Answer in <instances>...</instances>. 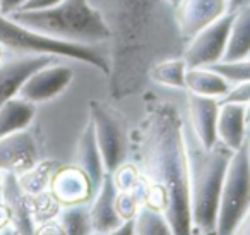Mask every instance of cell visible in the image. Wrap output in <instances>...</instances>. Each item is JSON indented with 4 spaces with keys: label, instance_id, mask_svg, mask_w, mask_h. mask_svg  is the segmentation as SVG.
<instances>
[{
    "label": "cell",
    "instance_id": "obj_1",
    "mask_svg": "<svg viewBox=\"0 0 250 235\" xmlns=\"http://www.w3.org/2000/svg\"><path fill=\"white\" fill-rule=\"evenodd\" d=\"M110 31L108 93L115 101L136 96L156 62L180 57L185 42L167 0H89Z\"/></svg>",
    "mask_w": 250,
    "mask_h": 235
},
{
    "label": "cell",
    "instance_id": "obj_2",
    "mask_svg": "<svg viewBox=\"0 0 250 235\" xmlns=\"http://www.w3.org/2000/svg\"><path fill=\"white\" fill-rule=\"evenodd\" d=\"M137 166L147 179L146 203L167 214L171 232L192 234L184 117L170 101H151L134 134Z\"/></svg>",
    "mask_w": 250,
    "mask_h": 235
},
{
    "label": "cell",
    "instance_id": "obj_3",
    "mask_svg": "<svg viewBox=\"0 0 250 235\" xmlns=\"http://www.w3.org/2000/svg\"><path fill=\"white\" fill-rule=\"evenodd\" d=\"M184 139L187 151L192 234H216L219 196L233 149L221 141L212 148H204L187 118H184Z\"/></svg>",
    "mask_w": 250,
    "mask_h": 235
},
{
    "label": "cell",
    "instance_id": "obj_4",
    "mask_svg": "<svg viewBox=\"0 0 250 235\" xmlns=\"http://www.w3.org/2000/svg\"><path fill=\"white\" fill-rule=\"evenodd\" d=\"M11 18L28 28L63 42L96 47L110 40V31L103 16L89 0H62L48 9L16 11Z\"/></svg>",
    "mask_w": 250,
    "mask_h": 235
},
{
    "label": "cell",
    "instance_id": "obj_5",
    "mask_svg": "<svg viewBox=\"0 0 250 235\" xmlns=\"http://www.w3.org/2000/svg\"><path fill=\"white\" fill-rule=\"evenodd\" d=\"M0 45L5 50H12L18 53H43V55L74 59L77 62L89 64L104 76H108L110 72L108 55L98 52L94 47L52 38L21 24L5 14H0Z\"/></svg>",
    "mask_w": 250,
    "mask_h": 235
},
{
    "label": "cell",
    "instance_id": "obj_6",
    "mask_svg": "<svg viewBox=\"0 0 250 235\" xmlns=\"http://www.w3.org/2000/svg\"><path fill=\"white\" fill-rule=\"evenodd\" d=\"M250 206V162L245 144L233 151L219 196L216 234H235L236 225Z\"/></svg>",
    "mask_w": 250,
    "mask_h": 235
},
{
    "label": "cell",
    "instance_id": "obj_7",
    "mask_svg": "<svg viewBox=\"0 0 250 235\" xmlns=\"http://www.w3.org/2000/svg\"><path fill=\"white\" fill-rule=\"evenodd\" d=\"M233 16L235 12H226L188 40L182 52L187 67H209L216 62H221L228 43Z\"/></svg>",
    "mask_w": 250,
    "mask_h": 235
},
{
    "label": "cell",
    "instance_id": "obj_8",
    "mask_svg": "<svg viewBox=\"0 0 250 235\" xmlns=\"http://www.w3.org/2000/svg\"><path fill=\"white\" fill-rule=\"evenodd\" d=\"M89 120L100 146L106 172H113L125 160V136L118 118L113 112L100 101L89 103Z\"/></svg>",
    "mask_w": 250,
    "mask_h": 235
},
{
    "label": "cell",
    "instance_id": "obj_9",
    "mask_svg": "<svg viewBox=\"0 0 250 235\" xmlns=\"http://www.w3.org/2000/svg\"><path fill=\"white\" fill-rule=\"evenodd\" d=\"M74 79V70L69 66L55 62L46 64L31 74L22 83L18 96L31 101V103H43L59 96Z\"/></svg>",
    "mask_w": 250,
    "mask_h": 235
},
{
    "label": "cell",
    "instance_id": "obj_10",
    "mask_svg": "<svg viewBox=\"0 0 250 235\" xmlns=\"http://www.w3.org/2000/svg\"><path fill=\"white\" fill-rule=\"evenodd\" d=\"M48 189L60 206L89 203L96 192L93 180L79 165H65L53 170Z\"/></svg>",
    "mask_w": 250,
    "mask_h": 235
},
{
    "label": "cell",
    "instance_id": "obj_11",
    "mask_svg": "<svg viewBox=\"0 0 250 235\" xmlns=\"http://www.w3.org/2000/svg\"><path fill=\"white\" fill-rule=\"evenodd\" d=\"M228 12V0H180L175 19L185 42Z\"/></svg>",
    "mask_w": 250,
    "mask_h": 235
},
{
    "label": "cell",
    "instance_id": "obj_12",
    "mask_svg": "<svg viewBox=\"0 0 250 235\" xmlns=\"http://www.w3.org/2000/svg\"><path fill=\"white\" fill-rule=\"evenodd\" d=\"M55 59L57 57L43 55V53H21L14 59L2 60L0 62V105L18 96L22 83L40 67L55 62Z\"/></svg>",
    "mask_w": 250,
    "mask_h": 235
},
{
    "label": "cell",
    "instance_id": "obj_13",
    "mask_svg": "<svg viewBox=\"0 0 250 235\" xmlns=\"http://www.w3.org/2000/svg\"><path fill=\"white\" fill-rule=\"evenodd\" d=\"M38 163V148L28 131H18L0 138V172L21 173Z\"/></svg>",
    "mask_w": 250,
    "mask_h": 235
},
{
    "label": "cell",
    "instance_id": "obj_14",
    "mask_svg": "<svg viewBox=\"0 0 250 235\" xmlns=\"http://www.w3.org/2000/svg\"><path fill=\"white\" fill-rule=\"evenodd\" d=\"M219 100L211 96L187 93V122L204 148L218 142Z\"/></svg>",
    "mask_w": 250,
    "mask_h": 235
},
{
    "label": "cell",
    "instance_id": "obj_15",
    "mask_svg": "<svg viewBox=\"0 0 250 235\" xmlns=\"http://www.w3.org/2000/svg\"><path fill=\"white\" fill-rule=\"evenodd\" d=\"M117 187L108 172L101 182L100 189L94 192L89 206L91 230L93 234H113L115 228L120 225V216L117 213Z\"/></svg>",
    "mask_w": 250,
    "mask_h": 235
},
{
    "label": "cell",
    "instance_id": "obj_16",
    "mask_svg": "<svg viewBox=\"0 0 250 235\" xmlns=\"http://www.w3.org/2000/svg\"><path fill=\"white\" fill-rule=\"evenodd\" d=\"M247 115L245 105L219 103L218 114V141L236 151L245 142Z\"/></svg>",
    "mask_w": 250,
    "mask_h": 235
},
{
    "label": "cell",
    "instance_id": "obj_17",
    "mask_svg": "<svg viewBox=\"0 0 250 235\" xmlns=\"http://www.w3.org/2000/svg\"><path fill=\"white\" fill-rule=\"evenodd\" d=\"M77 165L89 175L93 180L94 189H100L101 182H103L104 175H106V168H104L103 156H101L100 146H98L96 136H94V129L91 120L86 124L83 134L79 138V144H77Z\"/></svg>",
    "mask_w": 250,
    "mask_h": 235
},
{
    "label": "cell",
    "instance_id": "obj_18",
    "mask_svg": "<svg viewBox=\"0 0 250 235\" xmlns=\"http://www.w3.org/2000/svg\"><path fill=\"white\" fill-rule=\"evenodd\" d=\"M233 84L212 67H187L185 72V91L187 93L211 96L221 100Z\"/></svg>",
    "mask_w": 250,
    "mask_h": 235
},
{
    "label": "cell",
    "instance_id": "obj_19",
    "mask_svg": "<svg viewBox=\"0 0 250 235\" xmlns=\"http://www.w3.org/2000/svg\"><path fill=\"white\" fill-rule=\"evenodd\" d=\"M250 57V4L236 9L229 28L228 43L221 62H235Z\"/></svg>",
    "mask_w": 250,
    "mask_h": 235
},
{
    "label": "cell",
    "instance_id": "obj_20",
    "mask_svg": "<svg viewBox=\"0 0 250 235\" xmlns=\"http://www.w3.org/2000/svg\"><path fill=\"white\" fill-rule=\"evenodd\" d=\"M35 103L21 96H14L4 105H0V138L28 129L35 118Z\"/></svg>",
    "mask_w": 250,
    "mask_h": 235
},
{
    "label": "cell",
    "instance_id": "obj_21",
    "mask_svg": "<svg viewBox=\"0 0 250 235\" xmlns=\"http://www.w3.org/2000/svg\"><path fill=\"white\" fill-rule=\"evenodd\" d=\"M185 72H187V62L182 55L163 59L151 67L149 83L170 86L175 90H185Z\"/></svg>",
    "mask_w": 250,
    "mask_h": 235
},
{
    "label": "cell",
    "instance_id": "obj_22",
    "mask_svg": "<svg viewBox=\"0 0 250 235\" xmlns=\"http://www.w3.org/2000/svg\"><path fill=\"white\" fill-rule=\"evenodd\" d=\"M136 234L137 235H170L173 234L167 214L161 210L149 204H141L136 216Z\"/></svg>",
    "mask_w": 250,
    "mask_h": 235
},
{
    "label": "cell",
    "instance_id": "obj_23",
    "mask_svg": "<svg viewBox=\"0 0 250 235\" xmlns=\"http://www.w3.org/2000/svg\"><path fill=\"white\" fill-rule=\"evenodd\" d=\"M57 220H59L63 234H70V235L93 234V230H91L89 206H86V203L62 206L59 214H57Z\"/></svg>",
    "mask_w": 250,
    "mask_h": 235
},
{
    "label": "cell",
    "instance_id": "obj_24",
    "mask_svg": "<svg viewBox=\"0 0 250 235\" xmlns=\"http://www.w3.org/2000/svg\"><path fill=\"white\" fill-rule=\"evenodd\" d=\"M53 163H36L33 168H29L28 172L18 175V180L21 184V187L29 194V196H36L40 192H45L50 186V179L53 173Z\"/></svg>",
    "mask_w": 250,
    "mask_h": 235
},
{
    "label": "cell",
    "instance_id": "obj_25",
    "mask_svg": "<svg viewBox=\"0 0 250 235\" xmlns=\"http://www.w3.org/2000/svg\"><path fill=\"white\" fill-rule=\"evenodd\" d=\"M111 173V179H113V184L117 187V190H130L141 182L143 179V172L137 166V163H125L122 162L117 168Z\"/></svg>",
    "mask_w": 250,
    "mask_h": 235
},
{
    "label": "cell",
    "instance_id": "obj_26",
    "mask_svg": "<svg viewBox=\"0 0 250 235\" xmlns=\"http://www.w3.org/2000/svg\"><path fill=\"white\" fill-rule=\"evenodd\" d=\"M209 67L226 77L231 84L250 81V57L243 60H235V62H216Z\"/></svg>",
    "mask_w": 250,
    "mask_h": 235
},
{
    "label": "cell",
    "instance_id": "obj_27",
    "mask_svg": "<svg viewBox=\"0 0 250 235\" xmlns=\"http://www.w3.org/2000/svg\"><path fill=\"white\" fill-rule=\"evenodd\" d=\"M115 203H117V213L120 220H129V218L136 216L143 201L139 199V196L134 190H117Z\"/></svg>",
    "mask_w": 250,
    "mask_h": 235
},
{
    "label": "cell",
    "instance_id": "obj_28",
    "mask_svg": "<svg viewBox=\"0 0 250 235\" xmlns=\"http://www.w3.org/2000/svg\"><path fill=\"white\" fill-rule=\"evenodd\" d=\"M219 103H240V105L250 103V81L233 84L231 90L219 100Z\"/></svg>",
    "mask_w": 250,
    "mask_h": 235
},
{
    "label": "cell",
    "instance_id": "obj_29",
    "mask_svg": "<svg viewBox=\"0 0 250 235\" xmlns=\"http://www.w3.org/2000/svg\"><path fill=\"white\" fill-rule=\"evenodd\" d=\"M62 0H26L19 11H40V9H48L60 4Z\"/></svg>",
    "mask_w": 250,
    "mask_h": 235
},
{
    "label": "cell",
    "instance_id": "obj_30",
    "mask_svg": "<svg viewBox=\"0 0 250 235\" xmlns=\"http://www.w3.org/2000/svg\"><path fill=\"white\" fill-rule=\"evenodd\" d=\"M26 0H0V14L11 16L24 5Z\"/></svg>",
    "mask_w": 250,
    "mask_h": 235
},
{
    "label": "cell",
    "instance_id": "obj_31",
    "mask_svg": "<svg viewBox=\"0 0 250 235\" xmlns=\"http://www.w3.org/2000/svg\"><path fill=\"white\" fill-rule=\"evenodd\" d=\"M113 234L117 235H130L136 234V220L134 218H129V220H122L120 225L113 230Z\"/></svg>",
    "mask_w": 250,
    "mask_h": 235
},
{
    "label": "cell",
    "instance_id": "obj_32",
    "mask_svg": "<svg viewBox=\"0 0 250 235\" xmlns=\"http://www.w3.org/2000/svg\"><path fill=\"white\" fill-rule=\"evenodd\" d=\"M235 234L238 235H250V206L247 210V213L243 214V218L240 220V223L236 225Z\"/></svg>",
    "mask_w": 250,
    "mask_h": 235
},
{
    "label": "cell",
    "instance_id": "obj_33",
    "mask_svg": "<svg viewBox=\"0 0 250 235\" xmlns=\"http://www.w3.org/2000/svg\"><path fill=\"white\" fill-rule=\"evenodd\" d=\"M9 225H11V214H9L7 206L4 203H0V232H4Z\"/></svg>",
    "mask_w": 250,
    "mask_h": 235
},
{
    "label": "cell",
    "instance_id": "obj_34",
    "mask_svg": "<svg viewBox=\"0 0 250 235\" xmlns=\"http://www.w3.org/2000/svg\"><path fill=\"white\" fill-rule=\"evenodd\" d=\"M250 4V0H228V12H235L236 9Z\"/></svg>",
    "mask_w": 250,
    "mask_h": 235
},
{
    "label": "cell",
    "instance_id": "obj_35",
    "mask_svg": "<svg viewBox=\"0 0 250 235\" xmlns=\"http://www.w3.org/2000/svg\"><path fill=\"white\" fill-rule=\"evenodd\" d=\"M245 148H247V155H249V162H250V122L247 124V136H245Z\"/></svg>",
    "mask_w": 250,
    "mask_h": 235
},
{
    "label": "cell",
    "instance_id": "obj_36",
    "mask_svg": "<svg viewBox=\"0 0 250 235\" xmlns=\"http://www.w3.org/2000/svg\"><path fill=\"white\" fill-rule=\"evenodd\" d=\"M2 187H4V173L0 172V203H2Z\"/></svg>",
    "mask_w": 250,
    "mask_h": 235
},
{
    "label": "cell",
    "instance_id": "obj_37",
    "mask_svg": "<svg viewBox=\"0 0 250 235\" xmlns=\"http://www.w3.org/2000/svg\"><path fill=\"white\" fill-rule=\"evenodd\" d=\"M245 115H247V124L250 122V103L245 105Z\"/></svg>",
    "mask_w": 250,
    "mask_h": 235
},
{
    "label": "cell",
    "instance_id": "obj_38",
    "mask_svg": "<svg viewBox=\"0 0 250 235\" xmlns=\"http://www.w3.org/2000/svg\"><path fill=\"white\" fill-rule=\"evenodd\" d=\"M167 2H168V4H170V5H173V7H177L178 2H180V0H167Z\"/></svg>",
    "mask_w": 250,
    "mask_h": 235
},
{
    "label": "cell",
    "instance_id": "obj_39",
    "mask_svg": "<svg viewBox=\"0 0 250 235\" xmlns=\"http://www.w3.org/2000/svg\"><path fill=\"white\" fill-rule=\"evenodd\" d=\"M4 52H5V48L2 45H0V62H2V60H4Z\"/></svg>",
    "mask_w": 250,
    "mask_h": 235
}]
</instances>
